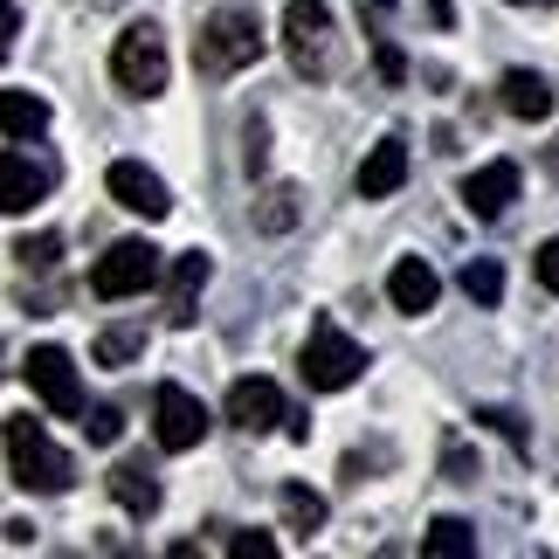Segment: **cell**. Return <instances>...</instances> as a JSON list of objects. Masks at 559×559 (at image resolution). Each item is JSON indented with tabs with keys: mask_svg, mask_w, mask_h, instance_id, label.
Returning <instances> with one entry per match:
<instances>
[{
	"mask_svg": "<svg viewBox=\"0 0 559 559\" xmlns=\"http://www.w3.org/2000/svg\"><path fill=\"white\" fill-rule=\"evenodd\" d=\"M263 21H255V8H242V0H222V8L201 14V35H193V62H201V76H235L249 70V62H263Z\"/></svg>",
	"mask_w": 559,
	"mask_h": 559,
	"instance_id": "cell-1",
	"label": "cell"
},
{
	"mask_svg": "<svg viewBox=\"0 0 559 559\" xmlns=\"http://www.w3.org/2000/svg\"><path fill=\"white\" fill-rule=\"evenodd\" d=\"M255 228H270V235L297 228V187H290V180H276V187L255 193Z\"/></svg>",
	"mask_w": 559,
	"mask_h": 559,
	"instance_id": "cell-20",
	"label": "cell"
},
{
	"mask_svg": "<svg viewBox=\"0 0 559 559\" xmlns=\"http://www.w3.org/2000/svg\"><path fill=\"white\" fill-rule=\"evenodd\" d=\"M153 436H159V449H174V456H187V449H201V436H207V407L187 394V386H174L166 380L159 394H153Z\"/></svg>",
	"mask_w": 559,
	"mask_h": 559,
	"instance_id": "cell-8",
	"label": "cell"
},
{
	"mask_svg": "<svg viewBox=\"0 0 559 559\" xmlns=\"http://www.w3.org/2000/svg\"><path fill=\"white\" fill-rule=\"evenodd\" d=\"M284 49H290L297 76L325 83L338 70V35H332V8H325V0H290V8H284Z\"/></svg>",
	"mask_w": 559,
	"mask_h": 559,
	"instance_id": "cell-5",
	"label": "cell"
},
{
	"mask_svg": "<svg viewBox=\"0 0 559 559\" xmlns=\"http://www.w3.org/2000/svg\"><path fill=\"white\" fill-rule=\"evenodd\" d=\"M104 484H111V498L132 511V519H153V511H159V477H153V469H145L139 456L111 463V477H104Z\"/></svg>",
	"mask_w": 559,
	"mask_h": 559,
	"instance_id": "cell-16",
	"label": "cell"
},
{
	"mask_svg": "<svg viewBox=\"0 0 559 559\" xmlns=\"http://www.w3.org/2000/svg\"><path fill=\"white\" fill-rule=\"evenodd\" d=\"M511 201H519V166L511 159H490V166H477V174L463 180V207L477 214V222H498Z\"/></svg>",
	"mask_w": 559,
	"mask_h": 559,
	"instance_id": "cell-12",
	"label": "cell"
},
{
	"mask_svg": "<svg viewBox=\"0 0 559 559\" xmlns=\"http://www.w3.org/2000/svg\"><path fill=\"white\" fill-rule=\"evenodd\" d=\"M401 70H407L401 49H380V76H386V83H401Z\"/></svg>",
	"mask_w": 559,
	"mask_h": 559,
	"instance_id": "cell-31",
	"label": "cell"
},
{
	"mask_svg": "<svg viewBox=\"0 0 559 559\" xmlns=\"http://www.w3.org/2000/svg\"><path fill=\"white\" fill-rule=\"evenodd\" d=\"M498 97H504V111H511V118H532V124H539V118L552 111L546 76H532V70H511V76L498 83Z\"/></svg>",
	"mask_w": 559,
	"mask_h": 559,
	"instance_id": "cell-18",
	"label": "cell"
},
{
	"mask_svg": "<svg viewBox=\"0 0 559 559\" xmlns=\"http://www.w3.org/2000/svg\"><path fill=\"white\" fill-rule=\"evenodd\" d=\"M83 436H91V442H118L124 436V415H118L111 401H104V407H83Z\"/></svg>",
	"mask_w": 559,
	"mask_h": 559,
	"instance_id": "cell-24",
	"label": "cell"
},
{
	"mask_svg": "<svg viewBox=\"0 0 559 559\" xmlns=\"http://www.w3.org/2000/svg\"><path fill=\"white\" fill-rule=\"evenodd\" d=\"M21 380L35 386V401L49 407V415H83V380H76V359L62 346H35Z\"/></svg>",
	"mask_w": 559,
	"mask_h": 559,
	"instance_id": "cell-7",
	"label": "cell"
},
{
	"mask_svg": "<svg viewBox=\"0 0 559 559\" xmlns=\"http://www.w3.org/2000/svg\"><path fill=\"white\" fill-rule=\"evenodd\" d=\"M91 353H97V367H124V359L145 353V325H104Z\"/></svg>",
	"mask_w": 559,
	"mask_h": 559,
	"instance_id": "cell-22",
	"label": "cell"
},
{
	"mask_svg": "<svg viewBox=\"0 0 559 559\" xmlns=\"http://www.w3.org/2000/svg\"><path fill=\"white\" fill-rule=\"evenodd\" d=\"M532 270H539V284L559 297V235H552V242H539V255H532Z\"/></svg>",
	"mask_w": 559,
	"mask_h": 559,
	"instance_id": "cell-28",
	"label": "cell"
},
{
	"mask_svg": "<svg viewBox=\"0 0 559 559\" xmlns=\"http://www.w3.org/2000/svg\"><path fill=\"white\" fill-rule=\"evenodd\" d=\"M477 421H484V428H498V436H504L511 449H532V436H525V421L511 415V407H477Z\"/></svg>",
	"mask_w": 559,
	"mask_h": 559,
	"instance_id": "cell-25",
	"label": "cell"
},
{
	"mask_svg": "<svg viewBox=\"0 0 559 559\" xmlns=\"http://www.w3.org/2000/svg\"><path fill=\"white\" fill-rule=\"evenodd\" d=\"M228 421H235V428H249V436H270V428L284 421V386L263 380V373L235 380V386H228Z\"/></svg>",
	"mask_w": 559,
	"mask_h": 559,
	"instance_id": "cell-11",
	"label": "cell"
},
{
	"mask_svg": "<svg viewBox=\"0 0 559 559\" xmlns=\"http://www.w3.org/2000/svg\"><path fill=\"white\" fill-rule=\"evenodd\" d=\"M159 284V249L153 242H111L97 255V270H91V290L104 297V305H118V297H139V290H153Z\"/></svg>",
	"mask_w": 559,
	"mask_h": 559,
	"instance_id": "cell-6",
	"label": "cell"
},
{
	"mask_svg": "<svg viewBox=\"0 0 559 559\" xmlns=\"http://www.w3.org/2000/svg\"><path fill=\"white\" fill-rule=\"evenodd\" d=\"M8 469H14L21 490H35V498H62V490L76 484L70 449H62L35 415H14V421H8Z\"/></svg>",
	"mask_w": 559,
	"mask_h": 559,
	"instance_id": "cell-2",
	"label": "cell"
},
{
	"mask_svg": "<svg viewBox=\"0 0 559 559\" xmlns=\"http://www.w3.org/2000/svg\"><path fill=\"white\" fill-rule=\"evenodd\" d=\"M56 235H21V242H14V255H21V263H28V270H49L56 263Z\"/></svg>",
	"mask_w": 559,
	"mask_h": 559,
	"instance_id": "cell-26",
	"label": "cell"
},
{
	"mask_svg": "<svg viewBox=\"0 0 559 559\" xmlns=\"http://www.w3.org/2000/svg\"><path fill=\"white\" fill-rule=\"evenodd\" d=\"M463 297H469V305H498V297H504V270L484 263V255L463 263Z\"/></svg>",
	"mask_w": 559,
	"mask_h": 559,
	"instance_id": "cell-23",
	"label": "cell"
},
{
	"mask_svg": "<svg viewBox=\"0 0 559 559\" xmlns=\"http://www.w3.org/2000/svg\"><path fill=\"white\" fill-rule=\"evenodd\" d=\"M407 187V145L401 139H380L367 159H359V201H386V193Z\"/></svg>",
	"mask_w": 559,
	"mask_h": 559,
	"instance_id": "cell-14",
	"label": "cell"
},
{
	"mask_svg": "<svg viewBox=\"0 0 559 559\" xmlns=\"http://www.w3.org/2000/svg\"><path fill=\"white\" fill-rule=\"evenodd\" d=\"M0 132L21 139V145L41 139V132H49V104H41L35 91H0Z\"/></svg>",
	"mask_w": 559,
	"mask_h": 559,
	"instance_id": "cell-17",
	"label": "cell"
},
{
	"mask_svg": "<svg viewBox=\"0 0 559 559\" xmlns=\"http://www.w3.org/2000/svg\"><path fill=\"white\" fill-rule=\"evenodd\" d=\"M297 373H305L311 394H346V386L367 373V353H359L353 332H338L332 318H318L311 338H305V353H297Z\"/></svg>",
	"mask_w": 559,
	"mask_h": 559,
	"instance_id": "cell-4",
	"label": "cell"
},
{
	"mask_svg": "<svg viewBox=\"0 0 559 559\" xmlns=\"http://www.w3.org/2000/svg\"><path fill=\"white\" fill-rule=\"evenodd\" d=\"M421 552L428 559H469V552H477V525H469V519H436L428 539H421Z\"/></svg>",
	"mask_w": 559,
	"mask_h": 559,
	"instance_id": "cell-19",
	"label": "cell"
},
{
	"mask_svg": "<svg viewBox=\"0 0 559 559\" xmlns=\"http://www.w3.org/2000/svg\"><path fill=\"white\" fill-rule=\"evenodd\" d=\"M442 469H449L456 484H477V463H469V449H463V442H449V449H442Z\"/></svg>",
	"mask_w": 559,
	"mask_h": 559,
	"instance_id": "cell-29",
	"label": "cell"
},
{
	"mask_svg": "<svg viewBox=\"0 0 559 559\" xmlns=\"http://www.w3.org/2000/svg\"><path fill=\"white\" fill-rule=\"evenodd\" d=\"M166 76H174V56H166L159 21H132V28L111 41V83L124 97H159Z\"/></svg>",
	"mask_w": 559,
	"mask_h": 559,
	"instance_id": "cell-3",
	"label": "cell"
},
{
	"mask_svg": "<svg viewBox=\"0 0 559 559\" xmlns=\"http://www.w3.org/2000/svg\"><path fill=\"white\" fill-rule=\"evenodd\" d=\"M56 187V159H35V153H0V214H28L35 201H49Z\"/></svg>",
	"mask_w": 559,
	"mask_h": 559,
	"instance_id": "cell-9",
	"label": "cell"
},
{
	"mask_svg": "<svg viewBox=\"0 0 559 559\" xmlns=\"http://www.w3.org/2000/svg\"><path fill=\"white\" fill-rule=\"evenodd\" d=\"M14 35H21V8H14V0H0V56L14 49Z\"/></svg>",
	"mask_w": 559,
	"mask_h": 559,
	"instance_id": "cell-30",
	"label": "cell"
},
{
	"mask_svg": "<svg viewBox=\"0 0 559 559\" xmlns=\"http://www.w3.org/2000/svg\"><path fill=\"white\" fill-rule=\"evenodd\" d=\"M386 297H394V311L407 318H421V311H436V297H442V276L421 263V255H401L394 276H386Z\"/></svg>",
	"mask_w": 559,
	"mask_h": 559,
	"instance_id": "cell-13",
	"label": "cell"
},
{
	"mask_svg": "<svg viewBox=\"0 0 559 559\" xmlns=\"http://www.w3.org/2000/svg\"><path fill=\"white\" fill-rule=\"evenodd\" d=\"M380 8H386V0H380Z\"/></svg>",
	"mask_w": 559,
	"mask_h": 559,
	"instance_id": "cell-32",
	"label": "cell"
},
{
	"mask_svg": "<svg viewBox=\"0 0 559 559\" xmlns=\"http://www.w3.org/2000/svg\"><path fill=\"white\" fill-rule=\"evenodd\" d=\"M284 525L297 532V539H311V532L325 525V498H318L311 484H284Z\"/></svg>",
	"mask_w": 559,
	"mask_h": 559,
	"instance_id": "cell-21",
	"label": "cell"
},
{
	"mask_svg": "<svg viewBox=\"0 0 559 559\" xmlns=\"http://www.w3.org/2000/svg\"><path fill=\"white\" fill-rule=\"evenodd\" d=\"M228 552H235V559H270V552H276V539H270V532H235Z\"/></svg>",
	"mask_w": 559,
	"mask_h": 559,
	"instance_id": "cell-27",
	"label": "cell"
},
{
	"mask_svg": "<svg viewBox=\"0 0 559 559\" xmlns=\"http://www.w3.org/2000/svg\"><path fill=\"white\" fill-rule=\"evenodd\" d=\"M207 276H214V263H207L201 249L174 263V276H166V318H174V325H193V305H201Z\"/></svg>",
	"mask_w": 559,
	"mask_h": 559,
	"instance_id": "cell-15",
	"label": "cell"
},
{
	"mask_svg": "<svg viewBox=\"0 0 559 559\" xmlns=\"http://www.w3.org/2000/svg\"><path fill=\"white\" fill-rule=\"evenodd\" d=\"M104 187H111L118 207L145 214V222H166V214H174V193H166V180L153 174V166H139V159H118L111 174H104Z\"/></svg>",
	"mask_w": 559,
	"mask_h": 559,
	"instance_id": "cell-10",
	"label": "cell"
}]
</instances>
